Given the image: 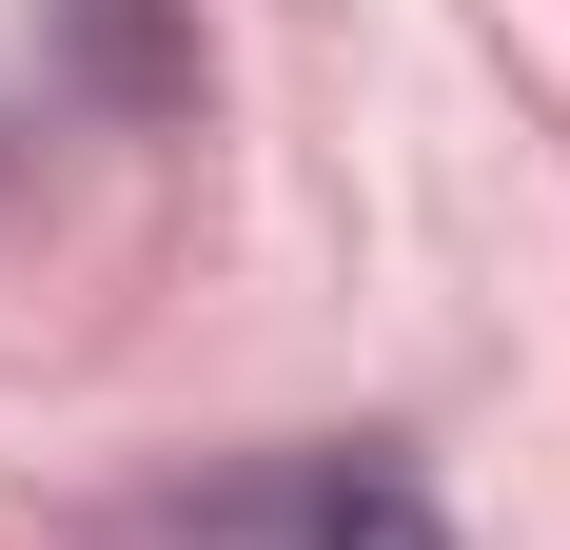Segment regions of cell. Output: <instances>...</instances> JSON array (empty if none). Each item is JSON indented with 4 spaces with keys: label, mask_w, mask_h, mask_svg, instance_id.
<instances>
[{
    "label": "cell",
    "mask_w": 570,
    "mask_h": 550,
    "mask_svg": "<svg viewBox=\"0 0 570 550\" xmlns=\"http://www.w3.org/2000/svg\"><path fill=\"white\" fill-rule=\"evenodd\" d=\"M138 531H158V550H453V511L413 492V452L295 433V452H236V472L138 492Z\"/></svg>",
    "instance_id": "cell-1"
},
{
    "label": "cell",
    "mask_w": 570,
    "mask_h": 550,
    "mask_svg": "<svg viewBox=\"0 0 570 550\" xmlns=\"http://www.w3.org/2000/svg\"><path fill=\"white\" fill-rule=\"evenodd\" d=\"M59 59H79V99H118V118L197 99V20H177V0H59Z\"/></svg>",
    "instance_id": "cell-2"
}]
</instances>
